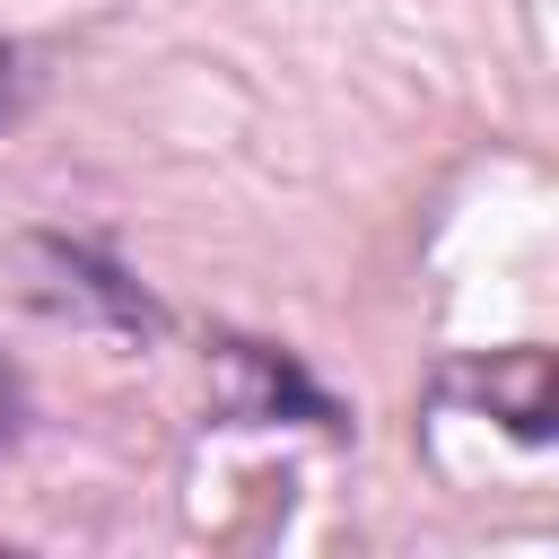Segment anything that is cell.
<instances>
[{
    "label": "cell",
    "mask_w": 559,
    "mask_h": 559,
    "mask_svg": "<svg viewBox=\"0 0 559 559\" xmlns=\"http://www.w3.org/2000/svg\"><path fill=\"white\" fill-rule=\"evenodd\" d=\"M26 262H44V271H52V280H35V297H44V306H61V314H105V323H122V332H157L148 288H140V280H122L105 253H87V245H70V236H35V245H26Z\"/></svg>",
    "instance_id": "1"
},
{
    "label": "cell",
    "mask_w": 559,
    "mask_h": 559,
    "mask_svg": "<svg viewBox=\"0 0 559 559\" xmlns=\"http://www.w3.org/2000/svg\"><path fill=\"white\" fill-rule=\"evenodd\" d=\"M17 105H26V52L0 35V131L17 122Z\"/></svg>",
    "instance_id": "2"
},
{
    "label": "cell",
    "mask_w": 559,
    "mask_h": 559,
    "mask_svg": "<svg viewBox=\"0 0 559 559\" xmlns=\"http://www.w3.org/2000/svg\"><path fill=\"white\" fill-rule=\"evenodd\" d=\"M9 419H17V384H9V367H0V437H9Z\"/></svg>",
    "instance_id": "3"
}]
</instances>
